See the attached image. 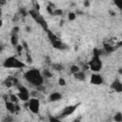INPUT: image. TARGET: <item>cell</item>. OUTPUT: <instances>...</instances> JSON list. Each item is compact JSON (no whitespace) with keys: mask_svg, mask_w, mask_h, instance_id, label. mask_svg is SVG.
I'll use <instances>...</instances> for the list:
<instances>
[{"mask_svg":"<svg viewBox=\"0 0 122 122\" xmlns=\"http://www.w3.org/2000/svg\"><path fill=\"white\" fill-rule=\"evenodd\" d=\"M103 48H104V51H105L106 54H112L113 52L115 51V48L114 46H111V45L106 44V43L103 45Z\"/></svg>","mask_w":122,"mask_h":122,"instance_id":"4fadbf2b","label":"cell"},{"mask_svg":"<svg viewBox=\"0 0 122 122\" xmlns=\"http://www.w3.org/2000/svg\"><path fill=\"white\" fill-rule=\"evenodd\" d=\"M19 32V27H13L12 30V34H17V33Z\"/></svg>","mask_w":122,"mask_h":122,"instance_id":"484cf974","label":"cell"},{"mask_svg":"<svg viewBox=\"0 0 122 122\" xmlns=\"http://www.w3.org/2000/svg\"><path fill=\"white\" fill-rule=\"evenodd\" d=\"M43 76H45V77H47V78H51L53 76H52V72L49 71L48 69H45L44 71H43Z\"/></svg>","mask_w":122,"mask_h":122,"instance_id":"ac0fdd59","label":"cell"},{"mask_svg":"<svg viewBox=\"0 0 122 122\" xmlns=\"http://www.w3.org/2000/svg\"><path fill=\"white\" fill-rule=\"evenodd\" d=\"M23 48H24V47H23V46H21V45H17V46L15 47V49H16V51H17V53H18V54H20V53L23 51Z\"/></svg>","mask_w":122,"mask_h":122,"instance_id":"4316f807","label":"cell"},{"mask_svg":"<svg viewBox=\"0 0 122 122\" xmlns=\"http://www.w3.org/2000/svg\"><path fill=\"white\" fill-rule=\"evenodd\" d=\"M11 43L13 46L16 47L18 45V37H17V34H12V37H11Z\"/></svg>","mask_w":122,"mask_h":122,"instance_id":"9a60e30c","label":"cell"},{"mask_svg":"<svg viewBox=\"0 0 122 122\" xmlns=\"http://www.w3.org/2000/svg\"><path fill=\"white\" fill-rule=\"evenodd\" d=\"M5 3H6V0H1V5H2V6L5 5Z\"/></svg>","mask_w":122,"mask_h":122,"instance_id":"836d02e7","label":"cell"},{"mask_svg":"<svg viewBox=\"0 0 122 122\" xmlns=\"http://www.w3.org/2000/svg\"><path fill=\"white\" fill-rule=\"evenodd\" d=\"M74 76H75V78L76 79H77V80H79V81H84L85 79H86V76H85V74L83 72H76V74H74Z\"/></svg>","mask_w":122,"mask_h":122,"instance_id":"7c38bea8","label":"cell"},{"mask_svg":"<svg viewBox=\"0 0 122 122\" xmlns=\"http://www.w3.org/2000/svg\"><path fill=\"white\" fill-rule=\"evenodd\" d=\"M26 30H27V32H31V28H30V27H27Z\"/></svg>","mask_w":122,"mask_h":122,"instance_id":"8d00e7d4","label":"cell"},{"mask_svg":"<svg viewBox=\"0 0 122 122\" xmlns=\"http://www.w3.org/2000/svg\"><path fill=\"white\" fill-rule=\"evenodd\" d=\"M28 106H29V109L31 110L32 113L34 114H38L39 113V108H40V102H39V99L37 98H31L29 101H28Z\"/></svg>","mask_w":122,"mask_h":122,"instance_id":"5b68a950","label":"cell"},{"mask_svg":"<svg viewBox=\"0 0 122 122\" xmlns=\"http://www.w3.org/2000/svg\"><path fill=\"white\" fill-rule=\"evenodd\" d=\"M118 72H119V74H120V75H122V68H119Z\"/></svg>","mask_w":122,"mask_h":122,"instance_id":"d590c367","label":"cell"},{"mask_svg":"<svg viewBox=\"0 0 122 122\" xmlns=\"http://www.w3.org/2000/svg\"><path fill=\"white\" fill-rule=\"evenodd\" d=\"M84 6H85V7H89V6H90V2H89V0H85V2H84Z\"/></svg>","mask_w":122,"mask_h":122,"instance_id":"1f68e13d","label":"cell"},{"mask_svg":"<svg viewBox=\"0 0 122 122\" xmlns=\"http://www.w3.org/2000/svg\"><path fill=\"white\" fill-rule=\"evenodd\" d=\"M13 120V118L11 117V116H8V117H6L4 120H3V122H7V121H12Z\"/></svg>","mask_w":122,"mask_h":122,"instance_id":"f546056e","label":"cell"},{"mask_svg":"<svg viewBox=\"0 0 122 122\" xmlns=\"http://www.w3.org/2000/svg\"><path fill=\"white\" fill-rule=\"evenodd\" d=\"M68 18H69V20H71V21H74V20L76 18V13H70L68 14Z\"/></svg>","mask_w":122,"mask_h":122,"instance_id":"603a6c76","label":"cell"},{"mask_svg":"<svg viewBox=\"0 0 122 122\" xmlns=\"http://www.w3.org/2000/svg\"><path fill=\"white\" fill-rule=\"evenodd\" d=\"M58 84H59L60 86H65V85H66V81H65V79H64V78H62V77H60V78L58 79Z\"/></svg>","mask_w":122,"mask_h":122,"instance_id":"d4e9b609","label":"cell"},{"mask_svg":"<svg viewBox=\"0 0 122 122\" xmlns=\"http://www.w3.org/2000/svg\"><path fill=\"white\" fill-rule=\"evenodd\" d=\"M19 99L24 102H28L30 100V93H17Z\"/></svg>","mask_w":122,"mask_h":122,"instance_id":"8fae6325","label":"cell"},{"mask_svg":"<svg viewBox=\"0 0 122 122\" xmlns=\"http://www.w3.org/2000/svg\"><path fill=\"white\" fill-rule=\"evenodd\" d=\"M17 89H18V92L19 93H29L28 89L25 86H23V85H18Z\"/></svg>","mask_w":122,"mask_h":122,"instance_id":"44dd1931","label":"cell"},{"mask_svg":"<svg viewBox=\"0 0 122 122\" xmlns=\"http://www.w3.org/2000/svg\"><path fill=\"white\" fill-rule=\"evenodd\" d=\"M30 14H31V16L37 22V23H39V25H41L42 26V28L44 29V30H48V25H47V22L44 20V18L40 15V14H38L37 13V12L36 11H31L30 12Z\"/></svg>","mask_w":122,"mask_h":122,"instance_id":"277c9868","label":"cell"},{"mask_svg":"<svg viewBox=\"0 0 122 122\" xmlns=\"http://www.w3.org/2000/svg\"><path fill=\"white\" fill-rule=\"evenodd\" d=\"M79 105H80V104L78 103V104H76V105H72V106L66 107V108L62 111V113L60 114V118H65V117L69 116L70 114H72V113H75V111L77 109V107H78Z\"/></svg>","mask_w":122,"mask_h":122,"instance_id":"8992f818","label":"cell"},{"mask_svg":"<svg viewBox=\"0 0 122 122\" xmlns=\"http://www.w3.org/2000/svg\"><path fill=\"white\" fill-rule=\"evenodd\" d=\"M52 67H53V69L55 70V71H62L63 70V65H61V64H56V63H55V64H52Z\"/></svg>","mask_w":122,"mask_h":122,"instance_id":"e0dca14e","label":"cell"},{"mask_svg":"<svg viewBox=\"0 0 122 122\" xmlns=\"http://www.w3.org/2000/svg\"><path fill=\"white\" fill-rule=\"evenodd\" d=\"M24 77H25V79L30 84H32L33 86H35V87L43 85V82H44L43 75L36 69H32V70H29L28 72H26L25 75H24Z\"/></svg>","mask_w":122,"mask_h":122,"instance_id":"6da1fadb","label":"cell"},{"mask_svg":"<svg viewBox=\"0 0 122 122\" xmlns=\"http://www.w3.org/2000/svg\"><path fill=\"white\" fill-rule=\"evenodd\" d=\"M91 83L93 85H101L103 83V77L99 74L94 72V74L92 75V76H91Z\"/></svg>","mask_w":122,"mask_h":122,"instance_id":"52a82bcc","label":"cell"},{"mask_svg":"<svg viewBox=\"0 0 122 122\" xmlns=\"http://www.w3.org/2000/svg\"><path fill=\"white\" fill-rule=\"evenodd\" d=\"M50 121H59V118H55V117L50 116Z\"/></svg>","mask_w":122,"mask_h":122,"instance_id":"4dcf8cb0","label":"cell"},{"mask_svg":"<svg viewBox=\"0 0 122 122\" xmlns=\"http://www.w3.org/2000/svg\"><path fill=\"white\" fill-rule=\"evenodd\" d=\"M112 89L114 90L116 93H122V83L119 80H114L112 85H111Z\"/></svg>","mask_w":122,"mask_h":122,"instance_id":"9c48e42d","label":"cell"},{"mask_svg":"<svg viewBox=\"0 0 122 122\" xmlns=\"http://www.w3.org/2000/svg\"><path fill=\"white\" fill-rule=\"evenodd\" d=\"M13 20V21H17V20H18V17H17V16H14Z\"/></svg>","mask_w":122,"mask_h":122,"instance_id":"e575fe53","label":"cell"},{"mask_svg":"<svg viewBox=\"0 0 122 122\" xmlns=\"http://www.w3.org/2000/svg\"><path fill=\"white\" fill-rule=\"evenodd\" d=\"M88 65H89L90 70H92L94 72H98L102 69V66H103L102 61L100 59V55H93L91 61H89Z\"/></svg>","mask_w":122,"mask_h":122,"instance_id":"3957f363","label":"cell"},{"mask_svg":"<svg viewBox=\"0 0 122 122\" xmlns=\"http://www.w3.org/2000/svg\"><path fill=\"white\" fill-rule=\"evenodd\" d=\"M25 66V63L18 60L15 56H10L6 58V60L3 63V67L7 69H22Z\"/></svg>","mask_w":122,"mask_h":122,"instance_id":"7a4b0ae2","label":"cell"},{"mask_svg":"<svg viewBox=\"0 0 122 122\" xmlns=\"http://www.w3.org/2000/svg\"><path fill=\"white\" fill-rule=\"evenodd\" d=\"M62 13H63V11L60 9H55L54 11V15H62Z\"/></svg>","mask_w":122,"mask_h":122,"instance_id":"cb8c5ba5","label":"cell"},{"mask_svg":"<svg viewBox=\"0 0 122 122\" xmlns=\"http://www.w3.org/2000/svg\"><path fill=\"white\" fill-rule=\"evenodd\" d=\"M80 71H81V69H80L78 66H76V65H72V66L71 67L72 74H76V72H80Z\"/></svg>","mask_w":122,"mask_h":122,"instance_id":"d6986e66","label":"cell"},{"mask_svg":"<svg viewBox=\"0 0 122 122\" xmlns=\"http://www.w3.org/2000/svg\"><path fill=\"white\" fill-rule=\"evenodd\" d=\"M20 13H21V14H23V16H27V13L24 9H20Z\"/></svg>","mask_w":122,"mask_h":122,"instance_id":"83f0119b","label":"cell"},{"mask_svg":"<svg viewBox=\"0 0 122 122\" xmlns=\"http://www.w3.org/2000/svg\"><path fill=\"white\" fill-rule=\"evenodd\" d=\"M39 9H40V6H39L38 4H36V5H35V10H36V11H39Z\"/></svg>","mask_w":122,"mask_h":122,"instance_id":"d6a6232c","label":"cell"},{"mask_svg":"<svg viewBox=\"0 0 122 122\" xmlns=\"http://www.w3.org/2000/svg\"><path fill=\"white\" fill-rule=\"evenodd\" d=\"M27 61H28L29 63H32V62H33V59H32V57L30 56L29 54H27Z\"/></svg>","mask_w":122,"mask_h":122,"instance_id":"f1b7e54d","label":"cell"},{"mask_svg":"<svg viewBox=\"0 0 122 122\" xmlns=\"http://www.w3.org/2000/svg\"><path fill=\"white\" fill-rule=\"evenodd\" d=\"M114 119L116 122H121L122 121V114L121 113H116L114 116Z\"/></svg>","mask_w":122,"mask_h":122,"instance_id":"ffe728a7","label":"cell"},{"mask_svg":"<svg viewBox=\"0 0 122 122\" xmlns=\"http://www.w3.org/2000/svg\"><path fill=\"white\" fill-rule=\"evenodd\" d=\"M47 34H48V37H49V39H50V41H51V43H53V42H55V41H56V40H58V37L53 33V32H51L50 30H47Z\"/></svg>","mask_w":122,"mask_h":122,"instance_id":"5bb4252c","label":"cell"},{"mask_svg":"<svg viewBox=\"0 0 122 122\" xmlns=\"http://www.w3.org/2000/svg\"><path fill=\"white\" fill-rule=\"evenodd\" d=\"M61 98H62L61 93H57V92H55V93H51L50 96H49V101H51V102H56V101H59Z\"/></svg>","mask_w":122,"mask_h":122,"instance_id":"ba28073f","label":"cell"},{"mask_svg":"<svg viewBox=\"0 0 122 122\" xmlns=\"http://www.w3.org/2000/svg\"><path fill=\"white\" fill-rule=\"evenodd\" d=\"M5 105H6V109H7V110H8L10 113H12V114H14V113H16L15 103H13V102H12V101H10V102L6 101Z\"/></svg>","mask_w":122,"mask_h":122,"instance_id":"30bf717a","label":"cell"},{"mask_svg":"<svg viewBox=\"0 0 122 122\" xmlns=\"http://www.w3.org/2000/svg\"><path fill=\"white\" fill-rule=\"evenodd\" d=\"M9 98H10V100H11L12 102H13V103H15V104H16V103L18 102V100H19V97H18L17 94H11Z\"/></svg>","mask_w":122,"mask_h":122,"instance_id":"2e32d148","label":"cell"},{"mask_svg":"<svg viewBox=\"0 0 122 122\" xmlns=\"http://www.w3.org/2000/svg\"><path fill=\"white\" fill-rule=\"evenodd\" d=\"M114 3L118 9L122 10V0H114Z\"/></svg>","mask_w":122,"mask_h":122,"instance_id":"7402d4cb","label":"cell"}]
</instances>
